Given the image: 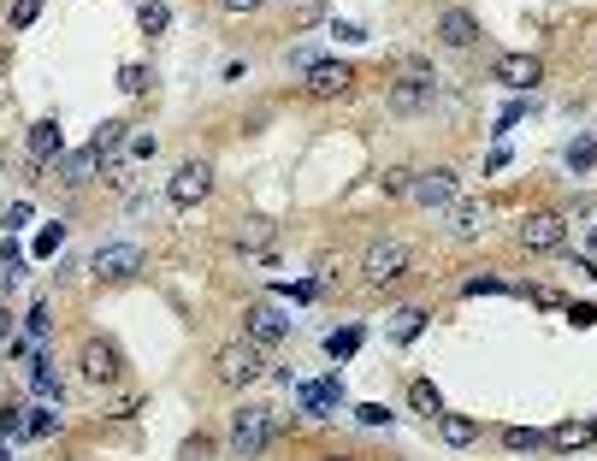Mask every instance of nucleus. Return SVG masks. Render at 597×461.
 <instances>
[{"instance_id":"obj_4","label":"nucleus","mask_w":597,"mask_h":461,"mask_svg":"<svg viewBox=\"0 0 597 461\" xmlns=\"http://www.w3.org/2000/svg\"><path fill=\"white\" fill-rule=\"evenodd\" d=\"M414 207H426V213H450L456 201H462V184H456V172L450 166H432V172H414Z\"/></svg>"},{"instance_id":"obj_13","label":"nucleus","mask_w":597,"mask_h":461,"mask_svg":"<svg viewBox=\"0 0 597 461\" xmlns=\"http://www.w3.org/2000/svg\"><path fill=\"white\" fill-rule=\"evenodd\" d=\"M66 154V131H60V119H36L30 125V166H54Z\"/></svg>"},{"instance_id":"obj_3","label":"nucleus","mask_w":597,"mask_h":461,"mask_svg":"<svg viewBox=\"0 0 597 461\" xmlns=\"http://www.w3.org/2000/svg\"><path fill=\"white\" fill-rule=\"evenodd\" d=\"M408 266H414L408 243H373V249L361 255V284H367V290H391L397 278H408Z\"/></svg>"},{"instance_id":"obj_20","label":"nucleus","mask_w":597,"mask_h":461,"mask_svg":"<svg viewBox=\"0 0 597 461\" xmlns=\"http://www.w3.org/2000/svg\"><path fill=\"white\" fill-rule=\"evenodd\" d=\"M408 408H414V414H426V420H438V414H444V396H438L432 379H414V385H408Z\"/></svg>"},{"instance_id":"obj_36","label":"nucleus","mask_w":597,"mask_h":461,"mask_svg":"<svg viewBox=\"0 0 597 461\" xmlns=\"http://www.w3.org/2000/svg\"><path fill=\"white\" fill-rule=\"evenodd\" d=\"M243 225H249V231H243V249H255V243L272 237V225H266V219H243Z\"/></svg>"},{"instance_id":"obj_27","label":"nucleus","mask_w":597,"mask_h":461,"mask_svg":"<svg viewBox=\"0 0 597 461\" xmlns=\"http://www.w3.org/2000/svg\"><path fill=\"white\" fill-rule=\"evenodd\" d=\"M148 83H154V71H148V66H125V71H119V89H125V95H148Z\"/></svg>"},{"instance_id":"obj_18","label":"nucleus","mask_w":597,"mask_h":461,"mask_svg":"<svg viewBox=\"0 0 597 461\" xmlns=\"http://www.w3.org/2000/svg\"><path fill=\"white\" fill-rule=\"evenodd\" d=\"M420 331H426V308H397V314L385 320V337H391V343H414Z\"/></svg>"},{"instance_id":"obj_28","label":"nucleus","mask_w":597,"mask_h":461,"mask_svg":"<svg viewBox=\"0 0 597 461\" xmlns=\"http://www.w3.org/2000/svg\"><path fill=\"white\" fill-rule=\"evenodd\" d=\"M48 432H60V414H48V408H36V414L24 420V438H48Z\"/></svg>"},{"instance_id":"obj_26","label":"nucleus","mask_w":597,"mask_h":461,"mask_svg":"<svg viewBox=\"0 0 597 461\" xmlns=\"http://www.w3.org/2000/svg\"><path fill=\"white\" fill-rule=\"evenodd\" d=\"M30 219H36V207H30V201H12V207L0 213V237H18Z\"/></svg>"},{"instance_id":"obj_10","label":"nucleus","mask_w":597,"mask_h":461,"mask_svg":"<svg viewBox=\"0 0 597 461\" xmlns=\"http://www.w3.org/2000/svg\"><path fill=\"white\" fill-rule=\"evenodd\" d=\"M243 337H249V343H284V337H290V320H284V308H272V302H255V308H249V314H243Z\"/></svg>"},{"instance_id":"obj_34","label":"nucleus","mask_w":597,"mask_h":461,"mask_svg":"<svg viewBox=\"0 0 597 461\" xmlns=\"http://www.w3.org/2000/svg\"><path fill=\"white\" fill-rule=\"evenodd\" d=\"M355 420H361V426H385V420H391V408H379V402H361V408H355Z\"/></svg>"},{"instance_id":"obj_19","label":"nucleus","mask_w":597,"mask_h":461,"mask_svg":"<svg viewBox=\"0 0 597 461\" xmlns=\"http://www.w3.org/2000/svg\"><path fill=\"white\" fill-rule=\"evenodd\" d=\"M597 438V420H562L544 444H556V450H580V444H592Z\"/></svg>"},{"instance_id":"obj_47","label":"nucleus","mask_w":597,"mask_h":461,"mask_svg":"<svg viewBox=\"0 0 597 461\" xmlns=\"http://www.w3.org/2000/svg\"><path fill=\"white\" fill-rule=\"evenodd\" d=\"M326 461H343V456H326Z\"/></svg>"},{"instance_id":"obj_16","label":"nucleus","mask_w":597,"mask_h":461,"mask_svg":"<svg viewBox=\"0 0 597 461\" xmlns=\"http://www.w3.org/2000/svg\"><path fill=\"white\" fill-rule=\"evenodd\" d=\"M296 402H302V414L326 420V414H337L343 391H337V379H308V385H296Z\"/></svg>"},{"instance_id":"obj_9","label":"nucleus","mask_w":597,"mask_h":461,"mask_svg":"<svg viewBox=\"0 0 597 461\" xmlns=\"http://www.w3.org/2000/svg\"><path fill=\"white\" fill-rule=\"evenodd\" d=\"M438 42L456 48V54L479 48V18H473L467 6H444V12H438Z\"/></svg>"},{"instance_id":"obj_6","label":"nucleus","mask_w":597,"mask_h":461,"mask_svg":"<svg viewBox=\"0 0 597 461\" xmlns=\"http://www.w3.org/2000/svg\"><path fill=\"white\" fill-rule=\"evenodd\" d=\"M302 89H308L314 101H337V95L355 89V71L337 66V60H314V66H302Z\"/></svg>"},{"instance_id":"obj_2","label":"nucleus","mask_w":597,"mask_h":461,"mask_svg":"<svg viewBox=\"0 0 597 461\" xmlns=\"http://www.w3.org/2000/svg\"><path fill=\"white\" fill-rule=\"evenodd\" d=\"M272 444V408L266 402H243L231 414V456L237 461H255Z\"/></svg>"},{"instance_id":"obj_37","label":"nucleus","mask_w":597,"mask_h":461,"mask_svg":"<svg viewBox=\"0 0 597 461\" xmlns=\"http://www.w3.org/2000/svg\"><path fill=\"white\" fill-rule=\"evenodd\" d=\"M503 290H509L503 278H473V284H467V296H503Z\"/></svg>"},{"instance_id":"obj_14","label":"nucleus","mask_w":597,"mask_h":461,"mask_svg":"<svg viewBox=\"0 0 597 461\" xmlns=\"http://www.w3.org/2000/svg\"><path fill=\"white\" fill-rule=\"evenodd\" d=\"M95 172H101V154H95V148H77V154H60V160H54V184H66V190H83Z\"/></svg>"},{"instance_id":"obj_15","label":"nucleus","mask_w":597,"mask_h":461,"mask_svg":"<svg viewBox=\"0 0 597 461\" xmlns=\"http://www.w3.org/2000/svg\"><path fill=\"white\" fill-rule=\"evenodd\" d=\"M485 225H491V207H485V201H456V207H450V237H456V243L485 237Z\"/></svg>"},{"instance_id":"obj_23","label":"nucleus","mask_w":597,"mask_h":461,"mask_svg":"<svg viewBox=\"0 0 597 461\" xmlns=\"http://www.w3.org/2000/svg\"><path fill=\"white\" fill-rule=\"evenodd\" d=\"M125 131H131V125H119V119H107V125H101V131H95V142H89V148H95V154H101V166H107V160H113V154H119V148H125Z\"/></svg>"},{"instance_id":"obj_1","label":"nucleus","mask_w":597,"mask_h":461,"mask_svg":"<svg viewBox=\"0 0 597 461\" xmlns=\"http://www.w3.org/2000/svg\"><path fill=\"white\" fill-rule=\"evenodd\" d=\"M261 373H266V349L249 343V337H243V343H225V349L213 355V379H219L225 391H249Z\"/></svg>"},{"instance_id":"obj_12","label":"nucleus","mask_w":597,"mask_h":461,"mask_svg":"<svg viewBox=\"0 0 597 461\" xmlns=\"http://www.w3.org/2000/svg\"><path fill=\"white\" fill-rule=\"evenodd\" d=\"M538 77H544L538 54H497V66H491V83H503V89H532Z\"/></svg>"},{"instance_id":"obj_31","label":"nucleus","mask_w":597,"mask_h":461,"mask_svg":"<svg viewBox=\"0 0 597 461\" xmlns=\"http://www.w3.org/2000/svg\"><path fill=\"white\" fill-rule=\"evenodd\" d=\"M36 12H42V0H12L6 24H12V30H24V24H36Z\"/></svg>"},{"instance_id":"obj_42","label":"nucleus","mask_w":597,"mask_h":461,"mask_svg":"<svg viewBox=\"0 0 597 461\" xmlns=\"http://www.w3.org/2000/svg\"><path fill=\"white\" fill-rule=\"evenodd\" d=\"M24 326H30V337H48L54 320H48V308H30V320H24Z\"/></svg>"},{"instance_id":"obj_17","label":"nucleus","mask_w":597,"mask_h":461,"mask_svg":"<svg viewBox=\"0 0 597 461\" xmlns=\"http://www.w3.org/2000/svg\"><path fill=\"white\" fill-rule=\"evenodd\" d=\"M385 101H391V113H402V119H414V113H426V107L438 101V89H426V83H408V77H397Z\"/></svg>"},{"instance_id":"obj_46","label":"nucleus","mask_w":597,"mask_h":461,"mask_svg":"<svg viewBox=\"0 0 597 461\" xmlns=\"http://www.w3.org/2000/svg\"><path fill=\"white\" fill-rule=\"evenodd\" d=\"M0 343H12V308L0 302Z\"/></svg>"},{"instance_id":"obj_24","label":"nucleus","mask_w":597,"mask_h":461,"mask_svg":"<svg viewBox=\"0 0 597 461\" xmlns=\"http://www.w3.org/2000/svg\"><path fill=\"white\" fill-rule=\"evenodd\" d=\"M438 432H444V444H456V450H467V444L479 438V426L462 420V414H438Z\"/></svg>"},{"instance_id":"obj_43","label":"nucleus","mask_w":597,"mask_h":461,"mask_svg":"<svg viewBox=\"0 0 597 461\" xmlns=\"http://www.w3.org/2000/svg\"><path fill=\"white\" fill-rule=\"evenodd\" d=\"M568 320H574V326H597V308H592V302H574V308H568Z\"/></svg>"},{"instance_id":"obj_39","label":"nucleus","mask_w":597,"mask_h":461,"mask_svg":"<svg viewBox=\"0 0 597 461\" xmlns=\"http://www.w3.org/2000/svg\"><path fill=\"white\" fill-rule=\"evenodd\" d=\"M385 190H391V196H408V190H414V172H385Z\"/></svg>"},{"instance_id":"obj_30","label":"nucleus","mask_w":597,"mask_h":461,"mask_svg":"<svg viewBox=\"0 0 597 461\" xmlns=\"http://www.w3.org/2000/svg\"><path fill=\"white\" fill-rule=\"evenodd\" d=\"M30 379H36V391H42V396H60V373H54V367H48L42 355H36V367H30Z\"/></svg>"},{"instance_id":"obj_41","label":"nucleus","mask_w":597,"mask_h":461,"mask_svg":"<svg viewBox=\"0 0 597 461\" xmlns=\"http://www.w3.org/2000/svg\"><path fill=\"white\" fill-rule=\"evenodd\" d=\"M201 456H213V444H207V438H190V444L178 450V461H201Z\"/></svg>"},{"instance_id":"obj_32","label":"nucleus","mask_w":597,"mask_h":461,"mask_svg":"<svg viewBox=\"0 0 597 461\" xmlns=\"http://www.w3.org/2000/svg\"><path fill=\"white\" fill-rule=\"evenodd\" d=\"M0 272H6V278H24V255H18V243H12V237L0 243Z\"/></svg>"},{"instance_id":"obj_21","label":"nucleus","mask_w":597,"mask_h":461,"mask_svg":"<svg viewBox=\"0 0 597 461\" xmlns=\"http://www.w3.org/2000/svg\"><path fill=\"white\" fill-rule=\"evenodd\" d=\"M562 160H568V172H574V178H592V166H597V142H592V136H574Z\"/></svg>"},{"instance_id":"obj_7","label":"nucleus","mask_w":597,"mask_h":461,"mask_svg":"<svg viewBox=\"0 0 597 461\" xmlns=\"http://www.w3.org/2000/svg\"><path fill=\"white\" fill-rule=\"evenodd\" d=\"M95 278H107V284H125L142 272V249L136 243H107V249H95V261H89Z\"/></svg>"},{"instance_id":"obj_40","label":"nucleus","mask_w":597,"mask_h":461,"mask_svg":"<svg viewBox=\"0 0 597 461\" xmlns=\"http://www.w3.org/2000/svg\"><path fill=\"white\" fill-rule=\"evenodd\" d=\"M290 12L308 24V18H320V12H326V0H290Z\"/></svg>"},{"instance_id":"obj_5","label":"nucleus","mask_w":597,"mask_h":461,"mask_svg":"<svg viewBox=\"0 0 597 461\" xmlns=\"http://www.w3.org/2000/svg\"><path fill=\"white\" fill-rule=\"evenodd\" d=\"M515 237H521L527 255H562V243H568V219H562V213H527Z\"/></svg>"},{"instance_id":"obj_25","label":"nucleus","mask_w":597,"mask_h":461,"mask_svg":"<svg viewBox=\"0 0 597 461\" xmlns=\"http://www.w3.org/2000/svg\"><path fill=\"white\" fill-rule=\"evenodd\" d=\"M136 24H142V36H160V30H172V6H160V0H142Z\"/></svg>"},{"instance_id":"obj_8","label":"nucleus","mask_w":597,"mask_h":461,"mask_svg":"<svg viewBox=\"0 0 597 461\" xmlns=\"http://www.w3.org/2000/svg\"><path fill=\"white\" fill-rule=\"evenodd\" d=\"M166 196H172V207H201V201L213 196V172H207L201 160H190V166H178V178L166 184Z\"/></svg>"},{"instance_id":"obj_38","label":"nucleus","mask_w":597,"mask_h":461,"mask_svg":"<svg viewBox=\"0 0 597 461\" xmlns=\"http://www.w3.org/2000/svg\"><path fill=\"white\" fill-rule=\"evenodd\" d=\"M332 36H337V42H361L367 30H361V24H349V18H332Z\"/></svg>"},{"instance_id":"obj_44","label":"nucleus","mask_w":597,"mask_h":461,"mask_svg":"<svg viewBox=\"0 0 597 461\" xmlns=\"http://www.w3.org/2000/svg\"><path fill=\"white\" fill-rule=\"evenodd\" d=\"M36 249H42V255H54V249H60V225H48V231L36 237Z\"/></svg>"},{"instance_id":"obj_11","label":"nucleus","mask_w":597,"mask_h":461,"mask_svg":"<svg viewBox=\"0 0 597 461\" xmlns=\"http://www.w3.org/2000/svg\"><path fill=\"white\" fill-rule=\"evenodd\" d=\"M77 367H83L89 385H113V379H119V349H113L107 337H89L83 355H77Z\"/></svg>"},{"instance_id":"obj_22","label":"nucleus","mask_w":597,"mask_h":461,"mask_svg":"<svg viewBox=\"0 0 597 461\" xmlns=\"http://www.w3.org/2000/svg\"><path fill=\"white\" fill-rule=\"evenodd\" d=\"M391 71H397V77H408V83H426V89H438V71L426 66L420 54H397V60H391Z\"/></svg>"},{"instance_id":"obj_45","label":"nucleus","mask_w":597,"mask_h":461,"mask_svg":"<svg viewBox=\"0 0 597 461\" xmlns=\"http://www.w3.org/2000/svg\"><path fill=\"white\" fill-rule=\"evenodd\" d=\"M225 12H261V0H219Z\"/></svg>"},{"instance_id":"obj_35","label":"nucleus","mask_w":597,"mask_h":461,"mask_svg":"<svg viewBox=\"0 0 597 461\" xmlns=\"http://www.w3.org/2000/svg\"><path fill=\"white\" fill-rule=\"evenodd\" d=\"M24 438V408H0V438Z\"/></svg>"},{"instance_id":"obj_48","label":"nucleus","mask_w":597,"mask_h":461,"mask_svg":"<svg viewBox=\"0 0 597 461\" xmlns=\"http://www.w3.org/2000/svg\"><path fill=\"white\" fill-rule=\"evenodd\" d=\"M0 461H6V456H0Z\"/></svg>"},{"instance_id":"obj_33","label":"nucleus","mask_w":597,"mask_h":461,"mask_svg":"<svg viewBox=\"0 0 597 461\" xmlns=\"http://www.w3.org/2000/svg\"><path fill=\"white\" fill-rule=\"evenodd\" d=\"M503 444H509V450H538L544 438H538V432H527V426H509V432H503Z\"/></svg>"},{"instance_id":"obj_29","label":"nucleus","mask_w":597,"mask_h":461,"mask_svg":"<svg viewBox=\"0 0 597 461\" xmlns=\"http://www.w3.org/2000/svg\"><path fill=\"white\" fill-rule=\"evenodd\" d=\"M326 349H332V355H355V349H361V326L332 331V337H326Z\"/></svg>"}]
</instances>
